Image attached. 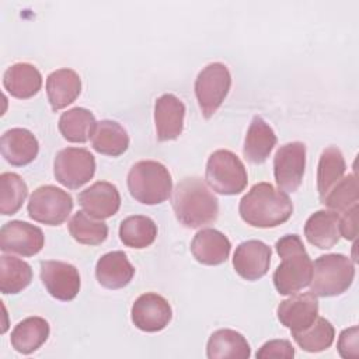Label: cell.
<instances>
[{
	"label": "cell",
	"instance_id": "31",
	"mask_svg": "<svg viewBox=\"0 0 359 359\" xmlns=\"http://www.w3.org/2000/svg\"><path fill=\"white\" fill-rule=\"evenodd\" d=\"M157 237L156 223L143 215L129 216L119 226L121 241L130 248H146L154 243Z\"/></svg>",
	"mask_w": 359,
	"mask_h": 359
},
{
	"label": "cell",
	"instance_id": "17",
	"mask_svg": "<svg viewBox=\"0 0 359 359\" xmlns=\"http://www.w3.org/2000/svg\"><path fill=\"white\" fill-rule=\"evenodd\" d=\"M185 105L174 94H163L154 104V123L157 139L161 142L177 139L184 129Z\"/></svg>",
	"mask_w": 359,
	"mask_h": 359
},
{
	"label": "cell",
	"instance_id": "13",
	"mask_svg": "<svg viewBox=\"0 0 359 359\" xmlns=\"http://www.w3.org/2000/svg\"><path fill=\"white\" fill-rule=\"evenodd\" d=\"M132 323L144 332H157L164 330L172 317L170 303L157 293L140 294L130 310Z\"/></svg>",
	"mask_w": 359,
	"mask_h": 359
},
{
	"label": "cell",
	"instance_id": "28",
	"mask_svg": "<svg viewBox=\"0 0 359 359\" xmlns=\"http://www.w3.org/2000/svg\"><path fill=\"white\" fill-rule=\"evenodd\" d=\"M97 121L86 108L74 107L63 112L59 118V130L62 136L72 143H86L94 130Z\"/></svg>",
	"mask_w": 359,
	"mask_h": 359
},
{
	"label": "cell",
	"instance_id": "20",
	"mask_svg": "<svg viewBox=\"0 0 359 359\" xmlns=\"http://www.w3.org/2000/svg\"><path fill=\"white\" fill-rule=\"evenodd\" d=\"M135 268L123 251L104 254L95 265V276L101 286L107 289H122L130 283Z\"/></svg>",
	"mask_w": 359,
	"mask_h": 359
},
{
	"label": "cell",
	"instance_id": "35",
	"mask_svg": "<svg viewBox=\"0 0 359 359\" xmlns=\"http://www.w3.org/2000/svg\"><path fill=\"white\" fill-rule=\"evenodd\" d=\"M330 210L337 213H344L352 206L358 205L359 192H358V178L356 174H349L342 177V180L332 187V189L320 199Z\"/></svg>",
	"mask_w": 359,
	"mask_h": 359
},
{
	"label": "cell",
	"instance_id": "25",
	"mask_svg": "<svg viewBox=\"0 0 359 359\" xmlns=\"http://www.w3.org/2000/svg\"><path fill=\"white\" fill-rule=\"evenodd\" d=\"M49 332L50 328L48 321L42 317L32 316L24 318L14 327L10 341L17 352L22 355H29L45 344Z\"/></svg>",
	"mask_w": 359,
	"mask_h": 359
},
{
	"label": "cell",
	"instance_id": "2",
	"mask_svg": "<svg viewBox=\"0 0 359 359\" xmlns=\"http://www.w3.org/2000/svg\"><path fill=\"white\" fill-rule=\"evenodd\" d=\"M238 212L247 224L269 229L290 219L293 203L287 194L272 184L258 182L241 198Z\"/></svg>",
	"mask_w": 359,
	"mask_h": 359
},
{
	"label": "cell",
	"instance_id": "3",
	"mask_svg": "<svg viewBox=\"0 0 359 359\" xmlns=\"http://www.w3.org/2000/svg\"><path fill=\"white\" fill-rule=\"evenodd\" d=\"M282 262L273 272V285L279 294H293L310 285L313 261L297 234H286L275 244Z\"/></svg>",
	"mask_w": 359,
	"mask_h": 359
},
{
	"label": "cell",
	"instance_id": "32",
	"mask_svg": "<svg viewBox=\"0 0 359 359\" xmlns=\"http://www.w3.org/2000/svg\"><path fill=\"white\" fill-rule=\"evenodd\" d=\"M292 337L303 351L321 352L332 345L335 330L328 320L317 316L311 325L302 331L292 332Z\"/></svg>",
	"mask_w": 359,
	"mask_h": 359
},
{
	"label": "cell",
	"instance_id": "22",
	"mask_svg": "<svg viewBox=\"0 0 359 359\" xmlns=\"http://www.w3.org/2000/svg\"><path fill=\"white\" fill-rule=\"evenodd\" d=\"M80 76L72 69H57L46 79L48 100L55 112L70 105L80 95Z\"/></svg>",
	"mask_w": 359,
	"mask_h": 359
},
{
	"label": "cell",
	"instance_id": "33",
	"mask_svg": "<svg viewBox=\"0 0 359 359\" xmlns=\"http://www.w3.org/2000/svg\"><path fill=\"white\" fill-rule=\"evenodd\" d=\"M69 231L77 243L86 245H98L108 237L107 223L90 216L84 210L73 215L69 222Z\"/></svg>",
	"mask_w": 359,
	"mask_h": 359
},
{
	"label": "cell",
	"instance_id": "11",
	"mask_svg": "<svg viewBox=\"0 0 359 359\" xmlns=\"http://www.w3.org/2000/svg\"><path fill=\"white\" fill-rule=\"evenodd\" d=\"M45 243L43 231L28 222L11 220L0 229V250L21 257L38 254Z\"/></svg>",
	"mask_w": 359,
	"mask_h": 359
},
{
	"label": "cell",
	"instance_id": "38",
	"mask_svg": "<svg viewBox=\"0 0 359 359\" xmlns=\"http://www.w3.org/2000/svg\"><path fill=\"white\" fill-rule=\"evenodd\" d=\"M358 210H359V206L355 205L346 212H344L342 216H339L341 236L351 241H353L358 236Z\"/></svg>",
	"mask_w": 359,
	"mask_h": 359
},
{
	"label": "cell",
	"instance_id": "19",
	"mask_svg": "<svg viewBox=\"0 0 359 359\" xmlns=\"http://www.w3.org/2000/svg\"><path fill=\"white\" fill-rule=\"evenodd\" d=\"M230 240L219 230L202 229L191 241L194 258L203 265H220L230 255Z\"/></svg>",
	"mask_w": 359,
	"mask_h": 359
},
{
	"label": "cell",
	"instance_id": "29",
	"mask_svg": "<svg viewBox=\"0 0 359 359\" xmlns=\"http://www.w3.org/2000/svg\"><path fill=\"white\" fill-rule=\"evenodd\" d=\"M346 170L345 158L337 146H330L323 150L317 168V189L323 199L335 184H338Z\"/></svg>",
	"mask_w": 359,
	"mask_h": 359
},
{
	"label": "cell",
	"instance_id": "6",
	"mask_svg": "<svg viewBox=\"0 0 359 359\" xmlns=\"http://www.w3.org/2000/svg\"><path fill=\"white\" fill-rule=\"evenodd\" d=\"M205 180L222 195H237L247 187L248 177L243 161L230 150L213 151L206 163Z\"/></svg>",
	"mask_w": 359,
	"mask_h": 359
},
{
	"label": "cell",
	"instance_id": "14",
	"mask_svg": "<svg viewBox=\"0 0 359 359\" xmlns=\"http://www.w3.org/2000/svg\"><path fill=\"white\" fill-rule=\"evenodd\" d=\"M272 250L259 240H247L237 245L233 255L236 272L245 280H258L266 275Z\"/></svg>",
	"mask_w": 359,
	"mask_h": 359
},
{
	"label": "cell",
	"instance_id": "9",
	"mask_svg": "<svg viewBox=\"0 0 359 359\" xmlns=\"http://www.w3.org/2000/svg\"><path fill=\"white\" fill-rule=\"evenodd\" d=\"M53 172L59 184L69 189H77L94 177L95 158L87 149L66 147L56 154Z\"/></svg>",
	"mask_w": 359,
	"mask_h": 359
},
{
	"label": "cell",
	"instance_id": "4",
	"mask_svg": "<svg viewBox=\"0 0 359 359\" xmlns=\"http://www.w3.org/2000/svg\"><path fill=\"white\" fill-rule=\"evenodd\" d=\"M128 188L135 201L144 205H157L172 192L171 174L158 161L142 160L132 165L128 174Z\"/></svg>",
	"mask_w": 359,
	"mask_h": 359
},
{
	"label": "cell",
	"instance_id": "37",
	"mask_svg": "<svg viewBox=\"0 0 359 359\" xmlns=\"http://www.w3.org/2000/svg\"><path fill=\"white\" fill-rule=\"evenodd\" d=\"M358 327L353 325L341 332L338 339V352L345 359H356L359 355V342H358Z\"/></svg>",
	"mask_w": 359,
	"mask_h": 359
},
{
	"label": "cell",
	"instance_id": "5",
	"mask_svg": "<svg viewBox=\"0 0 359 359\" xmlns=\"http://www.w3.org/2000/svg\"><path fill=\"white\" fill-rule=\"evenodd\" d=\"M355 279V265L344 254H325L313 262L310 292L331 297L346 292Z\"/></svg>",
	"mask_w": 359,
	"mask_h": 359
},
{
	"label": "cell",
	"instance_id": "21",
	"mask_svg": "<svg viewBox=\"0 0 359 359\" xmlns=\"http://www.w3.org/2000/svg\"><path fill=\"white\" fill-rule=\"evenodd\" d=\"M339 213L334 210H317L304 224V236L310 244L321 250L334 247L341 237Z\"/></svg>",
	"mask_w": 359,
	"mask_h": 359
},
{
	"label": "cell",
	"instance_id": "27",
	"mask_svg": "<svg viewBox=\"0 0 359 359\" xmlns=\"http://www.w3.org/2000/svg\"><path fill=\"white\" fill-rule=\"evenodd\" d=\"M206 355L209 359H248L251 348L243 334L223 328L215 331L208 341Z\"/></svg>",
	"mask_w": 359,
	"mask_h": 359
},
{
	"label": "cell",
	"instance_id": "23",
	"mask_svg": "<svg viewBox=\"0 0 359 359\" xmlns=\"http://www.w3.org/2000/svg\"><path fill=\"white\" fill-rule=\"evenodd\" d=\"M276 142L273 129L261 116H254L244 139L243 154L250 163L261 164L269 157Z\"/></svg>",
	"mask_w": 359,
	"mask_h": 359
},
{
	"label": "cell",
	"instance_id": "36",
	"mask_svg": "<svg viewBox=\"0 0 359 359\" xmlns=\"http://www.w3.org/2000/svg\"><path fill=\"white\" fill-rule=\"evenodd\" d=\"M294 356V348L287 339H272L265 342L258 351V359H268V358H285L292 359Z\"/></svg>",
	"mask_w": 359,
	"mask_h": 359
},
{
	"label": "cell",
	"instance_id": "10",
	"mask_svg": "<svg viewBox=\"0 0 359 359\" xmlns=\"http://www.w3.org/2000/svg\"><path fill=\"white\" fill-rule=\"evenodd\" d=\"M306 167V146L290 142L280 146L273 157L275 181L280 191L294 192L302 184Z\"/></svg>",
	"mask_w": 359,
	"mask_h": 359
},
{
	"label": "cell",
	"instance_id": "16",
	"mask_svg": "<svg viewBox=\"0 0 359 359\" xmlns=\"http://www.w3.org/2000/svg\"><path fill=\"white\" fill-rule=\"evenodd\" d=\"M79 203L86 213L102 220L119 210L121 195L114 184L97 181L79 194Z\"/></svg>",
	"mask_w": 359,
	"mask_h": 359
},
{
	"label": "cell",
	"instance_id": "24",
	"mask_svg": "<svg viewBox=\"0 0 359 359\" xmlns=\"http://www.w3.org/2000/svg\"><path fill=\"white\" fill-rule=\"evenodd\" d=\"M3 86L13 97L25 100L34 97L41 90L42 76L31 63H14L4 72Z\"/></svg>",
	"mask_w": 359,
	"mask_h": 359
},
{
	"label": "cell",
	"instance_id": "12",
	"mask_svg": "<svg viewBox=\"0 0 359 359\" xmlns=\"http://www.w3.org/2000/svg\"><path fill=\"white\" fill-rule=\"evenodd\" d=\"M41 280L57 300H73L80 290V275L74 265L63 261H41Z\"/></svg>",
	"mask_w": 359,
	"mask_h": 359
},
{
	"label": "cell",
	"instance_id": "30",
	"mask_svg": "<svg viewBox=\"0 0 359 359\" xmlns=\"http://www.w3.org/2000/svg\"><path fill=\"white\" fill-rule=\"evenodd\" d=\"M32 280L31 265L13 255L0 257V290L3 294H15Z\"/></svg>",
	"mask_w": 359,
	"mask_h": 359
},
{
	"label": "cell",
	"instance_id": "1",
	"mask_svg": "<svg viewBox=\"0 0 359 359\" xmlns=\"http://www.w3.org/2000/svg\"><path fill=\"white\" fill-rule=\"evenodd\" d=\"M177 220L189 229L213 223L219 215V201L199 177H187L177 184L171 195Z\"/></svg>",
	"mask_w": 359,
	"mask_h": 359
},
{
	"label": "cell",
	"instance_id": "18",
	"mask_svg": "<svg viewBox=\"0 0 359 359\" xmlns=\"http://www.w3.org/2000/svg\"><path fill=\"white\" fill-rule=\"evenodd\" d=\"M1 156L7 163L15 167H22L35 160L39 151L36 137L24 128H13L1 136Z\"/></svg>",
	"mask_w": 359,
	"mask_h": 359
},
{
	"label": "cell",
	"instance_id": "8",
	"mask_svg": "<svg viewBox=\"0 0 359 359\" xmlns=\"http://www.w3.org/2000/svg\"><path fill=\"white\" fill-rule=\"evenodd\" d=\"M27 208L32 220L48 226H59L67 220L73 209V199L62 188L42 185L31 194Z\"/></svg>",
	"mask_w": 359,
	"mask_h": 359
},
{
	"label": "cell",
	"instance_id": "34",
	"mask_svg": "<svg viewBox=\"0 0 359 359\" xmlns=\"http://www.w3.org/2000/svg\"><path fill=\"white\" fill-rule=\"evenodd\" d=\"M28 195L25 181L15 172L0 175V213L4 216L15 215Z\"/></svg>",
	"mask_w": 359,
	"mask_h": 359
},
{
	"label": "cell",
	"instance_id": "15",
	"mask_svg": "<svg viewBox=\"0 0 359 359\" xmlns=\"http://www.w3.org/2000/svg\"><path fill=\"white\" fill-rule=\"evenodd\" d=\"M276 314L280 324L287 327L292 332L302 331L317 318L318 300L311 292L293 293L289 299L279 303Z\"/></svg>",
	"mask_w": 359,
	"mask_h": 359
},
{
	"label": "cell",
	"instance_id": "7",
	"mask_svg": "<svg viewBox=\"0 0 359 359\" xmlns=\"http://www.w3.org/2000/svg\"><path fill=\"white\" fill-rule=\"evenodd\" d=\"M231 86V74L226 65L215 62L203 67L195 80V95L202 115L209 119L223 104Z\"/></svg>",
	"mask_w": 359,
	"mask_h": 359
},
{
	"label": "cell",
	"instance_id": "26",
	"mask_svg": "<svg viewBox=\"0 0 359 359\" xmlns=\"http://www.w3.org/2000/svg\"><path fill=\"white\" fill-rule=\"evenodd\" d=\"M90 139L97 153L111 157L123 154L129 147V136L123 126L109 119L97 122Z\"/></svg>",
	"mask_w": 359,
	"mask_h": 359
}]
</instances>
